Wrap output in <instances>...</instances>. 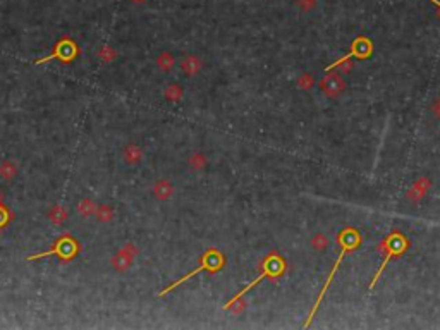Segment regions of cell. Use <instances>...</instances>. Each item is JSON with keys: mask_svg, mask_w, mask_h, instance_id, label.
Here are the masks:
<instances>
[{"mask_svg": "<svg viewBox=\"0 0 440 330\" xmlns=\"http://www.w3.org/2000/svg\"><path fill=\"white\" fill-rule=\"evenodd\" d=\"M387 244H389V246H390V249H389V251H387V256H385V260H383V263H382L380 270L377 272V275H375V279L371 280L370 287H373V285H375V282H377V280H378V277H380L382 270H383V268H385V265L389 263V260L392 258V256L395 255V253H401L402 249L406 248V241H404V237H402L401 234H392V236L389 237V241H387Z\"/></svg>", "mask_w": 440, "mask_h": 330, "instance_id": "obj_1", "label": "cell"}]
</instances>
